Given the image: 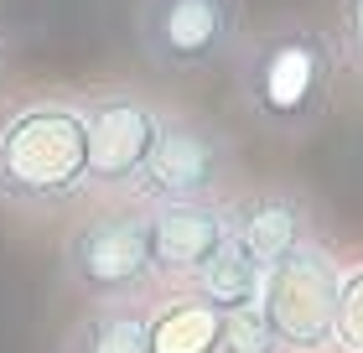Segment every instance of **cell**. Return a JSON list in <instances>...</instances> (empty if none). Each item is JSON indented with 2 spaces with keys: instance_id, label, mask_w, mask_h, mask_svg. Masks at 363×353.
Masks as SVG:
<instances>
[{
  "instance_id": "obj_1",
  "label": "cell",
  "mask_w": 363,
  "mask_h": 353,
  "mask_svg": "<svg viewBox=\"0 0 363 353\" xmlns=\"http://www.w3.org/2000/svg\"><path fill=\"white\" fill-rule=\"evenodd\" d=\"M234 89L259 130H270V136H306L333 109L337 47L311 21H275L239 42Z\"/></svg>"
},
{
  "instance_id": "obj_2",
  "label": "cell",
  "mask_w": 363,
  "mask_h": 353,
  "mask_svg": "<svg viewBox=\"0 0 363 353\" xmlns=\"http://www.w3.org/2000/svg\"><path fill=\"white\" fill-rule=\"evenodd\" d=\"M89 192L84 99H21L0 114V208L57 213Z\"/></svg>"
},
{
  "instance_id": "obj_3",
  "label": "cell",
  "mask_w": 363,
  "mask_h": 353,
  "mask_svg": "<svg viewBox=\"0 0 363 353\" xmlns=\"http://www.w3.org/2000/svg\"><path fill=\"white\" fill-rule=\"evenodd\" d=\"M62 276L89 301H140V291L156 281L145 208L120 203L73 224L62 239Z\"/></svg>"
},
{
  "instance_id": "obj_4",
  "label": "cell",
  "mask_w": 363,
  "mask_h": 353,
  "mask_svg": "<svg viewBox=\"0 0 363 353\" xmlns=\"http://www.w3.org/2000/svg\"><path fill=\"white\" fill-rule=\"evenodd\" d=\"M135 42L156 73L197 78L239 53L244 0H140Z\"/></svg>"
},
{
  "instance_id": "obj_5",
  "label": "cell",
  "mask_w": 363,
  "mask_h": 353,
  "mask_svg": "<svg viewBox=\"0 0 363 353\" xmlns=\"http://www.w3.org/2000/svg\"><path fill=\"white\" fill-rule=\"evenodd\" d=\"M337 291H342V271L327 249L311 239L301 249H291L286 260H275L265 271V307L270 327L286 353H322L337 338Z\"/></svg>"
},
{
  "instance_id": "obj_6",
  "label": "cell",
  "mask_w": 363,
  "mask_h": 353,
  "mask_svg": "<svg viewBox=\"0 0 363 353\" xmlns=\"http://www.w3.org/2000/svg\"><path fill=\"white\" fill-rule=\"evenodd\" d=\"M228 177H234V141L208 120L167 114L151 161L130 188V203H208V197H223Z\"/></svg>"
},
{
  "instance_id": "obj_7",
  "label": "cell",
  "mask_w": 363,
  "mask_h": 353,
  "mask_svg": "<svg viewBox=\"0 0 363 353\" xmlns=\"http://www.w3.org/2000/svg\"><path fill=\"white\" fill-rule=\"evenodd\" d=\"M89 114V192H130L161 141L167 109L135 89H99L84 99Z\"/></svg>"
},
{
  "instance_id": "obj_8",
  "label": "cell",
  "mask_w": 363,
  "mask_h": 353,
  "mask_svg": "<svg viewBox=\"0 0 363 353\" xmlns=\"http://www.w3.org/2000/svg\"><path fill=\"white\" fill-rule=\"evenodd\" d=\"M145 229H151L156 281L192 286L197 271L228 244V203H218V197H208V203H156L145 208Z\"/></svg>"
},
{
  "instance_id": "obj_9",
  "label": "cell",
  "mask_w": 363,
  "mask_h": 353,
  "mask_svg": "<svg viewBox=\"0 0 363 353\" xmlns=\"http://www.w3.org/2000/svg\"><path fill=\"white\" fill-rule=\"evenodd\" d=\"M228 239L270 271L291 249L311 244V208L296 188H255L228 203Z\"/></svg>"
},
{
  "instance_id": "obj_10",
  "label": "cell",
  "mask_w": 363,
  "mask_h": 353,
  "mask_svg": "<svg viewBox=\"0 0 363 353\" xmlns=\"http://www.w3.org/2000/svg\"><path fill=\"white\" fill-rule=\"evenodd\" d=\"M223 322H228V312H218L197 291H182L172 301H161V307H151L145 353H218L223 348Z\"/></svg>"
},
{
  "instance_id": "obj_11",
  "label": "cell",
  "mask_w": 363,
  "mask_h": 353,
  "mask_svg": "<svg viewBox=\"0 0 363 353\" xmlns=\"http://www.w3.org/2000/svg\"><path fill=\"white\" fill-rule=\"evenodd\" d=\"M145 322L151 307L140 301H94L84 322L68 332L62 353H145Z\"/></svg>"
},
{
  "instance_id": "obj_12",
  "label": "cell",
  "mask_w": 363,
  "mask_h": 353,
  "mask_svg": "<svg viewBox=\"0 0 363 353\" xmlns=\"http://www.w3.org/2000/svg\"><path fill=\"white\" fill-rule=\"evenodd\" d=\"M187 291H197L203 301H213L218 312H239V307H255L259 291H265V265H255L244 249L228 239L218 255H213L203 271H197V281L187 286Z\"/></svg>"
},
{
  "instance_id": "obj_13",
  "label": "cell",
  "mask_w": 363,
  "mask_h": 353,
  "mask_svg": "<svg viewBox=\"0 0 363 353\" xmlns=\"http://www.w3.org/2000/svg\"><path fill=\"white\" fill-rule=\"evenodd\" d=\"M218 353H286V348H280L265 307L255 301V307L228 312V322H223V348H218Z\"/></svg>"
},
{
  "instance_id": "obj_14",
  "label": "cell",
  "mask_w": 363,
  "mask_h": 353,
  "mask_svg": "<svg viewBox=\"0 0 363 353\" xmlns=\"http://www.w3.org/2000/svg\"><path fill=\"white\" fill-rule=\"evenodd\" d=\"M342 353H363V265L342 271V291H337V338Z\"/></svg>"
},
{
  "instance_id": "obj_15",
  "label": "cell",
  "mask_w": 363,
  "mask_h": 353,
  "mask_svg": "<svg viewBox=\"0 0 363 353\" xmlns=\"http://www.w3.org/2000/svg\"><path fill=\"white\" fill-rule=\"evenodd\" d=\"M337 37H342V58L363 73V0H342L337 16Z\"/></svg>"
}]
</instances>
